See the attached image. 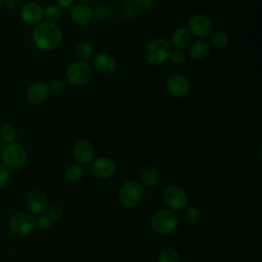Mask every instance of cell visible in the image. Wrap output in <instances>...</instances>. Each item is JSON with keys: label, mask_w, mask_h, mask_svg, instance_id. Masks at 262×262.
Instances as JSON below:
<instances>
[{"label": "cell", "mask_w": 262, "mask_h": 262, "mask_svg": "<svg viewBox=\"0 0 262 262\" xmlns=\"http://www.w3.org/2000/svg\"><path fill=\"white\" fill-rule=\"evenodd\" d=\"M188 31L199 39H205L213 32V23L208 15L196 13L188 21Z\"/></svg>", "instance_id": "obj_9"}, {"label": "cell", "mask_w": 262, "mask_h": 262, "mask_svg": "<svg viewBox=\"0 0 262 262\" xmlns=\"http://www.w3.org/2000/svg\"><path fill=\"white\" fill-rule=\"evenodd\" d=\"M163 200L172 211H179L187 207L188 198L186 192L178 185H168L163 191Z\"/></svg>", "instance_id": "obj_8"}, {"label": "cell", "mask_w": 262, "mask_h": 262, "mask_svg": "<svg viewBox=\"0 0 262 262\" xmlns=\"http://www.w3.org/2000/svg\"><path fill=\"white\" fill-rule=\"evenodd\" d=\"M180 257L178 252L173 248L164 249L158 258V262H179Z\"/></svg>", "instance_id": "obj_27"}, {"label": "cell", "mask_w": 262, "mask_h": 262, "mask_svg": "<svg viewBox=\"0 0 262 262\" xmlns=\"http://www.w3.org/2000/svg\"><path fill=\"white\" fill-rule=\"evenodd\" d=\"M48 96H49L48 84L42 81H37L32 83L26 91L27 100L34 105L42 104L43 102L46 101Z\"/></svg>", "instance_id": "obj_16"}, {"label": "cell", "mask_w": 262, "mask_h": 262, "mask_svg": "<svg viewBox=\"0 0 262 262\" xmlns=\"http://www.w3.org/2000/svg\"><path fill=\"white\" fill-rule=\"evenodd\" d=\"M16 130L10 124H3L0 126V140L6 144L15 141Z\"/></svg>", "instance_id": "obj_24"}, {"label": "cell", "mask_w": 262, "mask_h": 262, "mask_svg": "<svg viewBox=\"0 0 262 262\" xmlns=\"http://www.w3.org/2000/svg\"><path fill=\"white\" fill-rule=\"evenodd\" d=\"M158 6V0H143L141 7L145 11H152Z\"/></svg>", "instance_id": "obj_34"}, {"label": "cell", "mask_w": 262, "mask_h": 262, "mask_svg": "<svg viewBox=\"0 0 262 262\" xmlns=\"http://www.w3.org/2000/svg\"><path fill=\"white\" fill-rule=\"evenodd\" d=\"M48 89H49V93L53 95H60L64 92L66 85L63 81H61L60 79H54L49 83Z\"/></svg>", "instance_id": "obj_28"}, {"label": "cell", "mask_w": 262, "mask_h": 262, "mask_svg": "<svg viewBox=\"0 0 262 262\" xmlns=\"http://www.w3.org/2000/svg\"><path fill=\"white\" fill-rule=\"evenodd\" d=\"M111 1H119V0H111Z\"/></svg>", "instance_id": "obj_40"}, {"label": "cell", "mask_w": 262, "mask_h": 262, "mask_svg": "<svg viewBox=\"0 0 262 262\" xmlns=\"http://www.w3.org/2000/svg\"><path fill=\"white\" fill-rule=\"evenodd\" d=\"M93 52H94L93 45L89 41L83 40L76 45V54L79 60H83V61L89 60L90 58H92Z\"/></svg>", "instance_id": "obj_21"}, {"label": "cell", "mask_w": 262, "mask_h": 262, "mask_svg": "<svg viewBox=\"0 0 262 262\" xmlns=\"http://www.w3.org/2000/svg\"><path fill=\"white\" fill-rule=\"evenodd\" d=\"M168 92L177 98L186 96L190 91V82L187 77L181 74H172L166 81Z\"/></svg>", "instance_id": "obj_10"}, {"label": "cell", "mask_w": 262, "mask_h": 262, "mask_svg": "<svg viewBox=\"0 0 262 262\" xmlns=\"http://www.w3.org/2000/svg\"><path fill=\"white\" fill-rule=\"evenodd\" d=\"M192 35L186 28H177L171 35L170 38V44L172 47L178 49V50H183L188 47V45L191 42Z\"/></svg>", "instance_id": "obj_19"}, {"label": "cell", "mask_w": 262, "mask_h": 262, "mask_svg": "<svg viewBox=\"0 0 262 262\" xmlns=\"http://www.w3.org/2000/svg\"><path fill=\"white\" fill-rule=\"evenodd\" d=\"M73 155L79 164H90L95 156V149L92 143L86 139H79L73 146Z\"/></svg>", "instance_id": "obj_14"}, {"label": "cell", "mask_w": 262, "mask_h": 262, "mask_svg": "<svg viewBox=\"0 0 262 262\" xmlns=\"http://www.w3.org/2000/svg\"><path fill=\"white\" fill-rule=\"evenodd\" d=\"M141 182L145 187H152L158 183L159 173L154 166H145L141 171Z\"/></svg>", "instance_id": "obj_20"}, {"label": "cell", "mask_w": 262, "mask_h": 262, "mask_svg": "<svg viewBox=\"0 0 262 262\" xmlns=\"http://www.w3.org/2000/svg\"><path fill=\"white\" fill-rule=\"evenodd\" d=\"M17 5V0H2V6L6 9H14Z\"/></svg>", "instance_id": "obj_36"}, {"label": "cell", "mask_w": 262, "mask_h": 262, "mask_svg": "<svg viewBox=\"0 0 262 262\" xmlns=\"http://www.w3.org/2000/svg\"><path fill=\"white\" fill-rule=\"evenodd\" d=\"M79 1H81V3H87V2H90L92 0H79Z\"/></svg>", "instance_id": "obj_38"}, {"label": "cell", "mask_w": 262, "mask_h": 262, "mask_svg": "<svg viewBox=\"0 0 262 262\" xmlns=\"http://www.w3.org/2000/svg\"><path fill=\"white\" fill-rule=\"evenodd\" d=\"M75 4V0H55V5L59 8H70Z\"/></svg>", "instance_id": "obj_35"}, {"label": "cell", "mask_w": 262, "mask_h": 262, "mask_svg": "<svg viewBox=\"0 0 262 262\" xmlns=\"http://www.w3.org/2000/svg\"><path fill=\"white\" fill-rule=\"evenodd\" d=\"M211 51V45L205 39H196L191 41L187 47V53L190 58L201 60L206 58Z\"/></svg>", "instance_id": "obj_18"}, {"label": "cell", "mask_w": 262, "mask_h": 262, "mask_svg": "<svg viewBox=\"0 0 262 262\" xmlns=\"http://www.w3.org/2000/svg\"><path fill=\"white\" fill-rule=\"evenodd\" d=\"M64 175L70 182H78L84 175V169L80 164H73L67 168Z\"/></svg>", "instance_id": "obj_23"}, {"label": "cell", "mask_w": 262, "mask_h": 262, "mask_svg": "<svg viewBox=\"0 0 262 262\" xmlns=\"http://www.w3.org/2000/svg\"><path fill=\"white\" fill-rule=\"evenodd\" d=\"M209 39H210V42H209L210 45L217 49H222V48L226 47V45L228 43L227 35L221 31H213L210 34Z\"/></svg>", "instance_id": "obj_22"}, {"label": "cell", "mask_w": 262, "mask_h": 262, "mask_svg": "<svg viewBox=\"0 0 262 262\" xmlns=\"http://www.w3.org/2000/svg\"><path fill=\"white\" fill-rule=\"evenodd\" d=\"M91 68L98 74L111 75L117 70V61L111 54L105 52H98L92 56Z\"/></svg>", "instance_id": "obj_12"}, {"label": "cell", "mask_w": 262, "mask_h": 262, "mask_svg": "<svg viewBox=\"0 0 262 262\" xmlns=\"http://www.w3.org/2000/svg\"><path fill=\"white\" fill-rule=\"evenodd\" d=\"M1 160L7 168L18 169L27 163L28 155L19 142L13 141L4 146L1 152Z\"/></svg>", "instance_id": "obj_4"}, {"label": "cell", "mask_w": 262, "mask_h": 262, "mask_svg": "<svg viewBox=\"0 0 262 262\" xmlns=\"http://www.w3.org/2000/svg\"><path fill=\"white\" fill-rule=\"evenodd\" d=\"M126 1V4H129V5H132V6H139L141 5L142 1L143 0H125Z\"/></svg>", "instance_id": "obj_37"}, {"label": "cell", "mask_w": 262, "mask_h": 262, "mask_svg": "<svg viewBox=\"0 0 262 262\" xmlns=\"http://www.w3.org/2000/svg\"><path fill=\"white\" fill-rule=\"evenodd\" d=\"M32 40L35 46L42 51H51L58 47L62 40L60 27L48 20L37 24L32 32Z\"/></svg>", "instance_id": "obj_1"}, {"label": "cell", "mask_w": 262, "mask_h": 262, "mask_svg": "<svg viewBox=\"0 0 262 262\" xmlns=\"http://www.w3.org/2000/svg\"><path fill=\"white\" fill-rule=\"evenodd\" d=\"M93 76V70L88 61L77 60L72 62L67 71L66 77L74 86H84L88 84Z\"/></svg>", "instance_id": "obj_3"}, {"label": "cell", "mask_w": 262, "mask_h": 262, "mask_svg": "<svg viewBox=\"0 0 262 262\" xmlns=\"http://www.w3.org/2000/svg\"><path fill=\"white\" fill-rule=\"evenodd\" d=\"M48 200L46 194L40 189H32L26 196V206L28 210L35 215L44 213L47 209Z\"/></svg>", "instance_id": "obj_13"}, {"label": "cell", "mask_w": 262, "mask_h": 262, "mask_svg": "<svg viewBox=\"0 0 262 262\" xmlns=\"http://www.w3.org/2000/svg\"><path fill=\"white\" fill-rule=\"evenodd\" d=\"M71 20L77 26H86L93 17V12L90 6L85 3H78L72 6L71 9Z\"/></svg>", "instance_id": "obj_17"}, {"label": "cell", "mask_w": 262, "mask_h": 262, "mask_svg": "<svg viewBox=\"0 0 262 262\" xmlns=\"http://www.w3.org/2000/svg\"><path fill=\"white\" fill-rule=\"evenodd\" d=\"M10 231L17 236L30 234L36 227V220L30 213L17 212L9 220Z\"/></svg>", "instance_id": "obj_7"}, {"label": "cell", "mask_w": 262, "mask_h": 262, "mask_svg": "<svg viewBox=\"0 0 262 262\" xmlns=\"http://www.w3.org/2000/svg\"><path fill=\"white\" fill-rule=\"evenodd\" d=\"M43 15L46 20L51 23H57L62 15L61 9L55 4H49L45 8H43Z\"/></svg>", "instance_id": "obj_25"}, {"label": "cell", "mask_w": 262, "mask_h": 262, "mask_svg": "<svg viewBox=\"0 0 262 262\" xmlns=\"http://www.w3.org/2000/svg\"><path fill=\"white\" fill-rule=\"evenodd\" d=\"M185 58H186V55L185 53L183 52V50H172L170 56H169V59L175 63V64H181L185 61Z\"/></svg>", "instance_id": "obj_31"}, {"label": "cell", "mask_w": 262, "mask_h": 262, "mask_svg": "<svg viewBox=\"0 0 262 262\" xmlns=\"http://www.w3.org/2000/svg\"><path fill=\"white\" fill-rule=\"evenodd\" d=\"M93 15H95L96 17H99V18H105V17H108L110 14H111V9L107 7V6H98L95 8V10L93 11Z\"/></svg>", "instance_id": "obj_33"}, {"label": "cell", "mask_w": 262, "mask_h": 262, "mask_svg": "<svg viewBox=\"0 0 262 262\" xmlns=\"http://www.w3.org/2000/svg\"><path fill=\"white\" fill-rule=\"evenodd\" d=\"M2 7V0H0V8Z\"/></svg>", "instance_id": "obj_39"}, {"label": "cell", "mask_w": 262, "mask_h": 262, "mask_svg": "<svg viewBox=\"0 0 262 262\" xmlns=\"http://www.w3.org/2000/svg\"><path fill=\"white\" fill-rule=\"evenodd\" d=\"M46 215L52 220V221H56V220H59L62 216V210L60 207L58 206H51L49 208L46 209Z\"/></svg>", "instance_id": "obj_30"}, {"label": "cell", "mask_w": 262, "mask_h": 262, "mask_svg": "<svg viewBox=\"0 0 262 262\" xmlns=\"http://www.w3.org/2000/svg\"><path fill=\"white\" fill-rule=\"evenodd\" d=\"M184 213H183V217L184 220L186 222H188L189 224H196L201 221L202 219V213L200 211V209L189 206V207H185L184 208Z\"/></svg>", "instance_id": "obj_26"}, {"label": "cell", "mask_w": 262, "mask_h": 262, "mask_svg": "<svg viewBox=\"0 0 262 262\" xmlns=\"http://www.w3.org/2000/svg\"><path fill=\"white\" fill-rule=\"evenodd\" d=\"M9 180V170L8 168L0 161V189H2Z\"/></svg>", "instance_id": "obj_32"}, {"label": "cell", "mask_w": 262, "mask_h": 262, "mask_svg": "<svg viewBox=\"0 0 262 262\" xmlns=\"http://www.w3.org/2000/svg\"><path fill=\"white\" fill-rule=\"evenodd\" d=\"M144 195L141 184L135 180L124 182L119 189L120 203L126 208H134L140 204Z\"/></svg>", "instance_id": "obj_5"}, {"label": "cell", "mask_w": 262, "mask_h": 262, "mask_svg": "<svg viewBox=\"0 0 262 262\" xmlns=\"http://www.w3.org/2000/svg\"><path fill=\"white\" fill-rule=\"evenodd\" d=\"M171 52L172 46L170 42L165 39L158 38L146 45L143 55L148 64L160 66L169 59Z\"/></svg>", "instance_id": "obj_2"}, {"label": "cell", "mask_w": 262, "mask_h": 262, "mask_svg": "<svg viewBox=\"0 0 262 262\" xmlns=\"http://www.w3.org/2000/svg\"><path fill=\"white\" fill-rule=\"evenodd\" d=\"M21 20L30 26H36L43 20V7L35 1H29L23 4L19 10Z\"/></svg>", "instance_id": "obj_11"}, {"label": "cell", "mask_w": 262, "mask_h": 262, "mask_svg": "<svg viewBox=\"0 0 262 262\" xmlns=\"http://www.w3.org/2000/svg\"><path fill=\"white\" fill-rule=\"evenodd\" d=\"M178 217L172 210H160L150 219L151 228L159 233L168 234L178 226Z\"/></svg>", "instance_id": "obj_6"}, {"label": "cell", "mask_w": 262, "mask_h": 262, "mask_svg": "<svg viewBox=\"0 0 262 262\" xmlns=\"http://www.w3.org/2000/svg\"><path fill=\"white\" fill-rule=\"evenodd\" d=\"M91 173L99 179L111 178L116 172V164L108 158H98L90 163Z\"/></svg>", "instance_id": "obj_15"}, {"label": "cell", "mask_w": 262, "mask_h": 262, "mask_svg": "<svg viewBox=\"0 0 262 262\" xmlns=\"http://www.w3.org/2000/svg\"><path fill=\"white\" fill-rule=\"evenodd\" d=\"M36 226L40 230H48L52 226V220L47 216V215H41L39 218L36 220Z\"/></svg>", "instance_id": "obj_29"}]
</instances>
